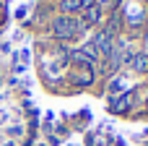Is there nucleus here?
I'll return each mask as SVG.
<instances>
[{"label":"nucleus","instance_id":"obj_5","mask_svg":"<svg viewBox=\"0 0 148 146\" xmlns=\"http://www.w3.org/2000/svg\"><path fill=\"white\" fill-rule=\"evenodd\" d=\"M130 104H133V94H122V97H114L112 110L114 112H125V110H130Z\"/></svg>","mask_w":148,"mask_h":146},{"label":"nucleus","instance_id":"obj_8","mask_svg":"<svg viewBox=\"0 0 148 146\" xmlns=\"http://www.w3.org/2000/svg\"><path fill=\"white\" fill-rule=\"evenodd\" d=\"M122 86H127V81H125V78H117V81H112V86H109V94H112V97H117Z\"/></svg>","mask_w":148,"mask_h":146},{"label":"nucleus","instance_id":"obj_6","mask_svg":"<svg viewBox=\"0 0 148 146\" xmlns=\"http://www.w3.org/2000/svg\"><path fill=\"white\" fill-rule=\"evenodd\" d=\"M83 13H86V16H83V24H86V26H88V24H99V18H101V10H99L96 5H88Z\"/></svg>","mask_w":148,"mask_h":146},{"label":"nucleus","instance_id":"obj_2","mask_svg":"<svg viewBox=\"0 0 148 146\" xmlns=\"http://www.w3.org/2000/svg\"><path fill=\"white\" fill-rule=\"evenodd\" d=\"M70 84H75V86H91L94 84V65H75L70 71Z\"/></svg>","mask_w":148,"mask_h":146},{"label":"nucleus","instance_id":"obj_3","mask_svg":"<svg viewBox=\"0 0 148 146\" xmlns=\"http://www.w3.org/2000/svg\"><path fill=\"white\" fill-rule=\"evenodd\" d=\"M88 5H94V0H62V3H60V8H62V16L81 13V10H86Z\"/></svg>","mask_w":148,"mask_h":146},{"label":"nucleus","instance_id":"obj_7","mask_svg":"<svg viewBox=\"0 0 148 146\" xmlns=\"http://www.w3.org/2000/svg\"><path fill=\"white\" fill-rule=\"evenodd\" d=\"M94 5H96L99 10H114V8L120 5V0H94Z\"/></svg>","mask_w":148,"mask_h":146},{"label":"nucleus","instance_id":"obj_4","mask_svg":"<svg viewBox=\"0 0 148 146\" xmlns=\"http://www.w3.org/2000/svg\"><path fill=\"white\" fill-rule=\"evenodd\" d=\"M130 71L135 73H148V55L146 52H135L130 57Z\"/></svg>","mask_w":148,"mask_h":146},{"label":"nucleus","instance_id":"obj_1","mask_svg":"<svg viewBox=\"0 0 148 146\" xmlns=\"http://www.w3.org/2000/svg\"><path fill=\"white\" fill-rule=\"evenodd\" d=\"M83 18H73V16H57L52 21V34L57 39H73L83 31Z\"/></svg>","mask_w":148,"mask_h":146}]
</instances>
